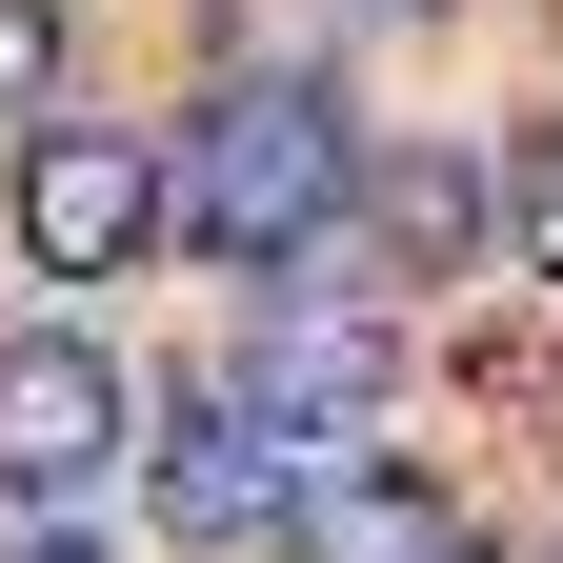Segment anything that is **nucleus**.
Returning <instances> with one entry per match:
<instances>
[{
	"label": "nucleus",
	"mask_w": 563,
	"mask_h": 563,
	"mask_svg": "<svg viewBox=\"0 0 563 563\" xmlns=\"http://www.w3.org/2000/svg\"><path fill=\"white\" fill-rule=\"evenodd\" d=\"M363 222V121L322 101V60H222L181 121V242L201 262H302Z\"/></svg>",
	"instance_id": "nucleus-1"
},
{
	"label": "nucleus",
	"mask_w": 563,
	"mask_h": 563,
	"mask_svg": "<svg viewBox=\"0 0 563 563\" xmlns=\"http://www.w3.org/2000/svg\"><path fill=\"white\" fill-rule=\"evenodd\" d=\"M162 242H181V162L162 141H121V121H41L21 141V262L41 282H121Z\"/></svg>",
	"instance_id": "nucleus-2"
},
{
	"label": "nucleus",
	"mask_w": 563,
	"mask_h": 563,
	"mask_svg": "<svg viewBox=\"0 0 563 563\" xmlns=\"http://www.w3.org/2000/svg\"><path fill=\"white\" fill-rule=\"evenodd\" d=\"M101 463H121V363L81 322H21L0 342V504H81Z\"/></svg>",
	"instance_id": "nucleus-3"
},
{
	"label": "nucleus",
	"mask_w": 563,
	"mask_h": 563,
	"mask_svg": "<svg viewBox=\"0 0 563 563\" xmlns=\"http://www.w3.org/2000/svg\"><path fill=\"white\" fill-rule=\"evenodd\" d=\"M242 422H282V443H363V422H383V322L363 302H282L262 342H242Z\"/></svg>",
	"instance_id": "nucleus-4"
},
{
	"label": "nucleus",
	"mask_w": 563,
	"mask_h": 563,
	"mask_svg": "<svg viewBox=\"0 0 563 563\" xmlns=\"http://www.w3.org/2000/svg\"><path fill=\"white\" fill-rule=\"evenodd\" d=\"M141 483H162V543H181V563H222V543H262V504H282V422L181 402L162 443H141Z\"/></svg>",
	"instance_id": "nucleus-5"
},
{
	"label": "nucleus",
	"mask_w": 563,
	"mask_h": 563,
	"mask_svg": "<svg viewBox=\"0 0 563 563\" xmlns=\"http://www.w3.org/2000/svg\"><path fill=\"white\" fill-rule=\"evenodd\" d=\"M282 504H302V523H282L302 563H463V504H443L422 463H363V443H322Z\"/></svg>",
	"instance_id": "nucleus-6"
},
{
	"label": "nucleus",
	"mask_w": 563,
	"mask_h": 563,
	"mask_svg": "<svg viewBox=\"0 0 563 563\" xmlns=\"http://www.w3.org/2000/svg\"><path fill=\"white\" fill-rule=\"evenodd\" d=\"M363 222H383V262H483V242L523 222V201H504V162L422 141V162H363Z\"/></svg>",
	"instance_id": "nucleus-7"
},
{
	"label": "nucleus",
	"mask_w": 563,
	"mask_h": 563,
	"mask_svg": "<svg viewBox=\"0 0 563 563\" xmlns=\"http://www.w3.org/2000/svg\"><path fill=\"white\" fill-rule=\"evenodd\" d=\"M0 101H60V0H0Z\"/></svg>",
	"instance_id": "nucleus-8"
},
{
	"label": "nucleus",
	"mask_w": 563,
	"mask_h": 563,
	"mask_svg": "<svg viewBox=\"0 0 563 563\" xmlns=\"http://www.w3.org/2000/svg\"><path fill=\"white\" fill-rule=\"evenodd\" d=\"M0 563H81V543H60V504H0Z\"/></svg>",
	"instance_id": "nucleus-9"
},
{
	"label": "nucleus",
	"mask_w": 563,
	"mask_h": 563,
	"mask_svg": "<svg viewBox=\"0 0 563 563\" xmlns=\"http://www.w3.org/2000/svg\"><path fill=\"white\" fill-rule=\"evenodd\" d=\"M342 21H383V41H402V21H443V0H342Z\"/></svg>",
	"instance_id": "nucleus-10"
}]
</instances>
